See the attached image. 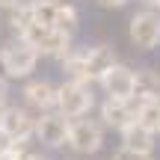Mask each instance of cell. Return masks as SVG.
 Returning a JSON list of instances; mask_svg holds the SVG:
<instances>
[{
    "label": "cell",
    "instance_id": "cell-1",
    "mask_svg": "<svg viewBox=\"0 0 160 160\" xmlns=\"http://www.w3.org/2000/svg\"><path fill=\"white\" fill-rule=\"evenodd\" d=\"M18 39H24L36 53H45V57H57L65 59L71 53V36L62 33V30H53V27H42V24H30Z\"/></svg>",
    "mask_w": 160,
    "mask_h": 160
},
{
    "label": "cell",
    "instance_id": "cell-2",
    "mask_svg": "<svg viewBox=\"0 0 160 160\" xmlns=\"http://www.w3.org/2000/svg\"><path fill=\"white\" fill-rule=\"evenodd\" d=\"M95 104L92 98L89 83H80V80H65L62 86H57V113L65 119H80L86 116Z\"/></svg>",
    "mask_w": 160,
    "mask_h": 160
},
{
    "label": "cell",
    "instance_id": "cell-3",
    "mask_svg": "<svg viewBox=\"0 0 160 160\" xmlns=\"http://www.w3.org/2000/svg\"><path fill=\"white\" fill-rule=\"evenodd\" d=\"M36 62H39V53H36L24 39L9 42V45L0 51V65H3V71L9 77H27L30 71L36 68Z\"/></svg>",
    "mask_w": 160,
    "mask_h": 160
},
{
    "label": "cell",
    "instance_id": "cell-4",
    "mask_svg": "<svg viewBox=\"0 0 160 160\" xmlns=\"http://www.w3.org/2000/svg\"><path fill=\"white\" fill-rule=\"evenodd\" d=\"M131 42L139 51H151L160 45V15L151 9L137 12L131 18Z\"/></svg>",
    "mask_w": 160,
    "mask_h": 160
},
{
    "label": "cell",
    "instance_id": "cell-5",
    "mask_svg": "<svg viewBox=\"0 0 160 160\" xmlns=\"http://www.w3.org/2000/svg\"><path fill=\"white\" fill-rule=\"evenodd\" d=\"M68 131H71V122L59 113H42L36 119V137H39V142L51 145V148L68 145Z\"/></svg>",
    "mask_w": 160,
    "mask_h": 160
},
{
    "label": "cell",
    "instance_id": "cell-6",
    "mask_svg": "<svg viewBox=\"0 0 160 160\" xmlns=\"http://www.w3.org/2000/svg\"><path fill=\"white\" fill-rule=\"evenodd\" d=\"M104 142V131L101 125H95V122L89 119H77L71 122V131H68V145L80 154H95L98 148H101Z\"/></svg>",
    "mask_w": 160,
    "mask_h": 160
},
{
    "label": "cell",
    "instance_id": "cell-7",
    "mask_svg": "<svg viewBox=\"0 0 160 160\" xmlns=\"http://www.w3.org/2000/svg\"><path fill=\"white\" fill-rule=\"evenodd\" d=\"M133 77H137V71H131L128 65L116 62L98 83L104 86L107 98H116V101H133Z\"/></svg>",
    "mask_w": 160,
    "mask_h": 160
},
{
    "label": "cell",
    "instance_id": "cell-8",
    "mask_svg": "<svg viewBox=\"0 0 160 160\" xmlns=\"http://www.w3.org/2000/svg\"><path fill=\"white\" fill-rule=\"evenodd\" d=\"M80 57H83V83L101 80L116 65V51L107 45H95L89 51H80Z\"/></svg>",
    "mask_w": 160,
    "mask_h": 160
},
{
    "label": "cell",
    "instance_id": "cell-9",
    "mask_svg": "<svg viewBox=\"0 0 160 160\" xmlns=\"http://www.w3.org/2000/svg\"><path fill=\"white\" fill-rule=\"evenodd\" d=\"M0 128H3L15 142H27L36 133V119L24 107H6L3 113H0Z\"/></svg>",
    "mask_w": 160,
    "mask_h": 160
},
{
    "label": "cell",
    "instance_id": "cell-10",
    "mask_svg": "<svg viewBox=\"0 0 160 160\" xmlns=\"http://www.w3.org/2000/svg\"><path fill=\"white\" fill-rule=\"evenodd\" d=\"M101 122L107 128H116V131H125L131 122H137V110H133L131 101H116V98H107L101 104Z\"/></svg>",
    "mask_w": 160,
    "mask_h": 160
},
{
    "label": "cell",
    "instance_id": "cell-11",
    "mask_svg": "<svg viewBox=\"0 0 160 160\" xmlns=\"http://www.w3.org/2000/svg\"><path fill=\"white\" fill-rule=\"evenodd\" d=\"M24 98H27L30 107L42 110V113H51L57 107V86H51L48 80H30L24 86Z\"/></svg>",
    "mask_w": 160,
    "mask_h": 160
},
{
    "label": "cell",
    "instance_id": "cell-12",
    "mask_svg": "<svg viewBox=\"0 0 160 160\" xmlns=\"http://www.w3.org/2000/svg\"><path fill=\"white\" fill-rule=\"evenodd\" d=\"M122 148L139 151V154H151V151H154V133H148L139 122H131V125L122 131Z\"/></svg>",
    "mask_w": 160,
    "mask_h": 160
},
{
    "label": "cell",
    "instance_id": "cell-13",
    "mask_svg": "<svg viewBox=\"0 0 160 160\" xmlns=\"http://www.w3.org/2000/svg\"><path fill=\"white\" fill-rule=\"evenodd\" d=\"M133 101L145 104V101H160V74L151 68L137 71L133 77Z\"/></svg>",
    "mask_w": 160,
    "mask_h": 160
},
{
    "label": "cell",
    "instance_id": "cell-14",
    "mask_svg": "<svg viewBox=\"0 0 160 160\" xmlns=\"http://www.w3.org/2000/svg\"><path fill=\"white\" fill-rule=\"evenodd\" d=\"M30 9H33V21L36 24L57 30V12H59L57 0H30Z\"/></svg>",
    "mask_w": 160,
    "mask_h": 160
},
{
    "label": "cell",
    "instance_id": "cell-15",
    "mask_svg": "<svg viewBox=\"0 0 160 160\" xmlns=\"http://www.w3.org/2000/svg\"><path fill=\"white\" fill-rule=\"evenodd\" d=\"M137 122H139L148 133H160V101L137 104Z\"/></svg>",
    "mask_w": 160,
    "mask_h": 160
},
{
    "label": "cell",
    "instance_id": "cell-16",
    "mask_svg": "<svg viewBox=\"0 0 160 160\" xmlns=\"http://www.w3.org/2000/svg\"><path fill=\"white\" fill-rule=\"evenodd\" d=\"M57 30H62V33H74L77 30V9L74 6H62L59 3V12H57Z\"/></svg>",
    "mask_w": 160,
    "mask_h": 160
},
{
    "label": "cell",
    "instance_id": "cell-17",
    "mask_svg": "<svg viewBox=\"0 0 160 160\" xmlns=\"http://www.w3.org/2000/svg\"><path fill=\"white\" fill-rule=\"evenodd\" d=\"M30 24H36V21H33V9H30V3L15 6V9H12V27H15V33L21 36Z\"/></svg>",
    "mask_w": 160,
    "mask_h": 160
},
{
    "label": "cell",
    "instance_id": "cell-18",
    "mask_svg": "<svg viewBox=\"0 0 160 160\" xmlns=\"http://www.w3.org/2000/svg\"><path fill=\"white\" fill-rule=\"evenodd\" d=\"M3 160H39V157H36V154H33V151H30L24 142H15V148H12Z\"/></svg>",
    "mask_w": 160,
    "mask_h": 160
},
{
    "label": "cell",
    "instance_id": "cell-19",
    "mask_svg": "<svg viewBox=\"0 0 160 160\" xmlns=\"http://www.w3.org/2000/svg\"><path fill=\"white\" fill-rule=\"evenodd\" d=\"M12 148H15V139H12V137H9V133H6V131H3V128H0V160H3L6 154H9V151H12Z\"/></svg>",
    "mask_w": 160,
    "mask_h": 160
},
{
    "label": "cell",
    "instance_id": "cell-20",
    "mask_svg": "<svg viewBox=\"0 0 160 160\" xmlns=\"http://www.w3.org/2000/svg\"><path fill=\"white\" fill-rule=\"evenodd\" d=\"M113 160H151V154H139V151H128V148H119Z\"/></svg>",
    "mask_w": 160,
    "mask_h": 160
},
{
    "label": "cell",
    "instance_id": "cell-21",
    "mask_svg": "<svg viewBox=\"0 0 160 160\" xmlns=\"http://www.w3.org/2000/svg\"><path fill=\"white\" fill-rule=\"evenodd\" d=\"M6 101H9V86H6L3 77H0V113L6 110Z\"/></svg>",
    "mask_w": 160,
    "mask_h": 160
},
{
    "label": "cell",
    "instance_id": "cell-22",
    "mask_svg": "<svg viewBox=\"0 0 160 160\" xmlns=\"http://www.w3.org/2000/svg\"><path fill=\"white\" fill-rule=\"evenodd\" d=\"M15 6H21V0H0V9H15Z\"/></svg>",
    "mask_w": 160,
    "mask_h": 160
},
{
    "label": "cell",
    "instance_id": "cell-23",
    "mask_svg": "<svg viewBox=\"0 0 160 160\" xmlns=\"http://www.w3.org/2000/svg\"><path fill=\"white\" fill-rule=\"evenodd\" d=\"M98 3H101V6H122L125 0H98Z\"/></svg>",
    "mask_w": 160,
    "mask_h": 160
},
{
    "label": "cell",
    "instance_id": "cell-24",
    "mask_svg": "<svg viewBox=\"0 0 160 160\" xmlns=\"http://www.w3.org/2000/svg\"><path fill=\"white\" fill-rule=\"evenodd\" d=\"M145 3H148V6H160V0H145Z\"/></svg>",
    "mask_w": 160,
    "mask_h": 160
}]
</instances>
